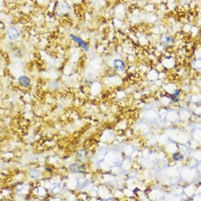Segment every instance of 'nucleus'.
<instances>
[{
	"label": "nucleus",
	"instance_id": "1",
	"mask_svg": "<svg viewBox=\"0 0 201 201\" xmlns=\"http://www.w3.org/2000/svg\"><path fill=\"white\" fill-rule=\"evenodd\" d=\"M7 34H8V37L10 40H15L20 36V32L16 27H10L8 29Z\"/></svg>",
	"mask_w": 201,
	"mask_h": 201
},
{
	"label": "nucleus",
	"instance_id": "2",
	"mask_svg": "<svg viewBox=\"0 0 201 201\" xmlns=\"http://www.w3.org/2000/svg\"><path fill=\"white\" fill-rule=\"evenodd\" d=\"M71 37H72V39L73 40V41L76 43H78V46L80 47H81L82 48H84L86 51H89V47H88V45L86 44V43L84 42V40H83L81 38H80L78 37H77V36H75L73 35V34H72L71 35Z\"/></svg>",
	"mask_w": 201,
	"mask_h": 201
},
{
	"label": "nucleus",
	"instance_id": "3",
	"mask_svg": "<svg viewBox=\"0 0 201 201\" xmlns=\"http://www.w3.org/2000/svg\"><path fill=\"white\" fill-rule=\"evenodd\" d=\"M18 83L24 87H28L30 85V79L27 76L22 75L18 78Z\"/></svg>",
	"mask_w": 201,
	"mask_h": 201
},
{
	"label": "nucleus",
	"instance_id": "4",
	"mask_svg": "<svg viewBox=\"0 0 201 201\" xmlns=\"http://www.w3.org/2000/svg\"><path fill=\"white\" fill-rule=\"evenodd\" d=\"M113 65H114V67H115L117 70H119V71L124 70V67H125V66H124V62L122 61V60H119V59L115 60L113 62Z\"/></svg>",
	"mask_w": 201,
	"mask_h": 201
},
{
	"label": "nucleus",
	"instance_id": "5",
	"mask_svg": "<svg viewBox=\"0 0 201 201\" xmlns=\"http://www.w3.org/2000/svg\"><path fill=\"white\" fill-rule=\"evenodd\" d=\"M29 174L31 178H37V176H39L40 173L39 171H36V170H32V171L29 173Z\"/></svg>",
	"mask_w": 201,
	"mask_h": 201
},
{
	"label": "nucleus",
	"instance_id": "6",
	"mask_svg": "<svg viewBox=\"0 0 201 201\" xmlns=\"http://www.w3.org/2000/svg\"><path fill=\"white\" fill-rule=\"evenodd\" d=\"M182 158L183 156L180 153H176L173 155V159H174L175 160H180V159H181Z\"/></svg>",
	"mask_w": 201,
	"mask_h": 201
}]
</instances>
